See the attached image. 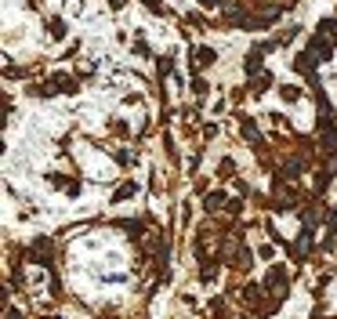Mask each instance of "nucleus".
Here are the masks:
<instances>
[{
	"label": "nucleus",
	"instance_id": "1",
	"mask_svg": "<svg viewBox=\"0 0 337 319\" xmlns=\"http://www.w3.org/2000/svg\"><path fill=\"white\" fill-rule=\"evenodd\" d=\"M203 4H214V0H203Z\"/></svg>",
	"mask_w": 337,
	"mask_h": 319
}]
</instances>
